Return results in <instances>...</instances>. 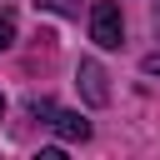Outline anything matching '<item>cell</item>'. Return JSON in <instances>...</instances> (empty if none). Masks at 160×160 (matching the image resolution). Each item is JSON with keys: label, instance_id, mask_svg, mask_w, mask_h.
Returning <instances> with one entry per match:
<instances>
[{"label": "cell", "instance_id": "cell-1", "mask_svg": "<svg viewBox=\"0 0 160 160\" xmlns=\"http://www.w3.org/2000/svg\"><path fill=\"white\" fill-rule=\"evenodd\" d=\"M120 35H125V15H120V5H115V0H95V10H90V40H95L100 50H115Z\"/></svg>", "mask_w": 160, "mask_h": 160}, {"label": "cell", "instance_id": "cell-5", "mask_svg": "<svg viewBox=\"0 0 160 160\" xmlns=\"http://www.w3.org/2000/svg\"><path fill=\"white\" fill-rule=\"evenodd\" d=\"M10 40H15V20L0 15V50H10Z\"/></svg>", "mask_w": 160, "mask_h": 160}, {"label": "cell", "instance_id": "cell-2", "mask_svg": "<svg viewBox=\"0 0 160 160\" xmlns=\"http://www.w3.org/2000/svg\"><path fill=\"white\" fill-rule=\"evenodd\" d=\"M35 115H45V120H50V130H55V135H65V140H90V120H80L75 110H55V105H35Z\"/></svg>", "mask_w": 160, "mask_h": 160}, {"label": "cell", "instance_id": "cell-7", "mask_svg": "<svg viewBox=\"0 0 160 160\" xmlns=\"http://www.w3.org/2000/svg\"><path fill=\"white\" fill-rule=\"evenodd\" d=\"M0 115H5V95H0Z\"/></svg>", "mask_w": 160, "mask_h": 160}, {"label": "cell", "instance_id": "cell-4", "mask_svg": "<svg viewBox=\"0 0 160 160\" xmlns=\"http://www.w3.org/2000/svg\"><path fill=\"white\" fill-rule=\"evenodd\" d=\"M45 10H55V15H80V5L85 0H40Z\"/></svg>", "mask_w": 160, "mask_h": 160}, {"label": "cell", "instance_id": "cell-3", "mask_svg": "<svg viewBox=\"0 0 160 160\" xmlns=\"http://www.w3.org/2000/svg\"><path fill=\"white\" fill-rule=\"evenodd\" d=\"M80 90H85V100H90V105H105V100H110L105 70H100L95 60H80Z\"/></svg>", "mask_w": 160, "mask_h": 160}, {"label": "cell", "instance_id": "cell-6", "mask_svg": "<svg viewBox=\"0 0 160 160\" xmlns=\"http://www.w3.org/2000/svg\"><path fill=\"white\" fill-rule=\"evenodd\" d=\"M145 70H150V75H160V55H150V60H145Z\"/></svg>", "mask_w": 160, "mask_h": 160}]
</instances>
